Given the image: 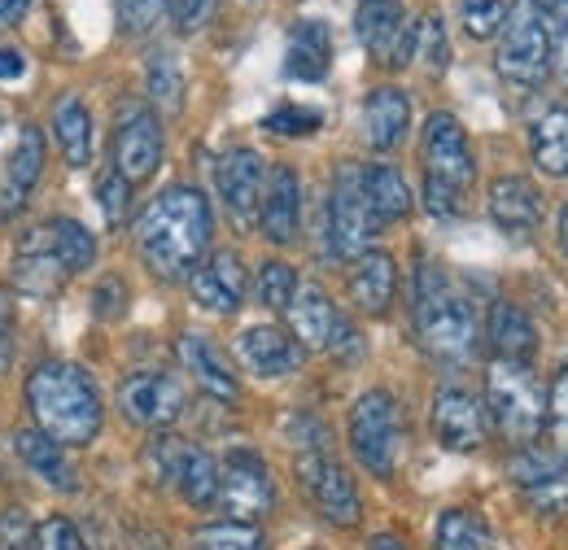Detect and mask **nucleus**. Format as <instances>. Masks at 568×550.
<instances>
[{
	"label": "nucleus",
	"instance_id": "obj_23",
	"mask_svg": "<svg viewBox=\"0 0 568 550\" xmlns=\"http://www.w3.org/2000/svg\"><path fill=\"white\" fill-rule=\"evenodd\" d=\"M398 293V263L385 249H367L351 263V302L363 315H385Z\"/></svg>",
	"mask_w": 568,
	"mask_h": 550
},
{
	"label": "nucleus",
	"instance_id": "obj_21",
	"mask_svg": "<svg viewBox=\"0 0 568 550\" xmlns=\"http://www.w3.org/2000/svg\"><path fill=\"white\" fill-rule=\"evenodd\" d=\"M40 175H44V136H40V128L27 123L18 132V140H13V149H9L4 180H0V206H4V214H18V210L27 206L31 189L40 184Z\"/></svg>",
	"mask_w": 568,
	"mask_h": 550
},
{
	"label": "nucleus",
	"instance_id": "obj_8",
	"mask_svg": "<svg viewBox=\"0 0 568 550\" xmlns=\"http://www.w3.org/2000/svg\"><path fill=\"white\" fill-rule=\"evenodd\" d=\"M297 481L311 493L315 511L337 524V529H355L363 520V498H358L351 472L328 455V450H297Z\"/></svg>",
	"mask_w": 568,
	"mask_h": 550
},
{
	"label": "nucleus",
	"instance_id": "obj_31",
	"mask_svg": "<svg viewBox=\"0 0 568 550\" xmlns=\"http://www.w3.org/2000/svg\"><path fill=\"white\" fill-rule=\"evenodd\" d=\"M534 162L542 175H556V180H568V110L565 105H551L538 123H534Z\"/></svg>",
	"mask_w": 568,
	"mask_h": 550
},
{
	"label": "nucleus",
	"instance_id": "obj_22",
	"mask_svg": "<svg viewBox=\"0 0 568 550\" xmlns=\"http://www.w3.org/2000/svg\"><path fill=\"white\" fill-rule=\"evenodd\" d=\"M284 315H288L293 342L302 345V349H328L337 324H342L333 297H328L320 284H297V293H293V302H288Z\"/></svg>",
	"mask_w": 568,
	"mask_h": 550
},
{
	"label": "nucleus",
	"instance_id": "obj_1",
	"mask_svg": "<svg viewBox=\"0 0 568 550\" xmlns=\"http://www.w3.org/2000/svg\"><path fill=\"white\" fill-rule=\"evenodd\" d=\"M211 202L189 184H171L144 206L136 223V254L158 279H189L211 249Z\"/></svg>",
	"mask_w": 568,
	"mask_h": 550
},
{
	"label": "nucleus",
	"instance_id": "obj_42",
	"mask_svg": "<svg viewBox=\"0 0 568 550\" xmlns=\"http://www.w3.org/2000/svg\"><path fill=\"white\" fill-rule=\"evenodd\" d=\"M320 110H306V105H281L276 114H267V132H276V136H315L320 132Z\"/></svg>",
	"mask_w": 568,
	"mask_h": 550
},
{
	"label": "nucleus",
	"instance_id": "obj_9",
	"mask_svg": "<svg viewBox=\"0 0 568 550\" xmlns=\"http://www.w3.org/2000/svg\"><path fill=\"white\" fill-rule=\"evenodd\" d=\"M227 520H241V524H258L272 507H276V489H272V472L258 455L250 450H232L219 468V498Z\"/></svg>",
	"mask_w": 568,
	"mask_h": 550
},
{
	"label": "nucleus",
	"instance_id": "obj_45",
	"mask_svg": "<svg viewBox=\"0 0 568 550\" xmlns=\"http://www.w3.org/2000/svg\"><path fill=\"white\" fill-rule=\"evenodd\" d=\"M31 550H88L79 529H74L67 516H49L44 524H36V547Z\"/></svg>",
	"mask_w": 568,
	"mask_h": 550
},
{
	"label": "nucleus",
	"instance_id": "obj_39",
	"mask_svg": "<svg viewBox=\"0 0 568 550\" xmlns=\"http://www.w3.org/2000/svg\"><path fill=\"white\" fill-rule=\"evenodd\" d=\"M416 62H425L428 74H442L450 62V44H446V31H442V18L428 13L425 22H416Z\"/></svg>",
	"mask_w": 568,
	"mask_h": 550
},
{
	"label": "nucleus",
	"instance_id": "obj_36",
	"mask_svg": "<svg viewBox=\"0 0 568 550\" xmlns=\"http://www.w3.org/2000/svg\"><path fill=\"white\" fill-rule=\"evenodd\" d=\"M149 101L162 114H180L184 110V74H180L171 53H153L149 58Z\"/></svg>",
	"mask_w": 568,
	"mask_h": 550
},
{
	"label": "nucleus",
	"instance_id": "obj_33",
	"mask_svg": "<svg viewBox=\"0 0 568 550\" xmlns=\"http://www.w3.org/2000/svg\"><path fill=\"white\" fill-rule=\"evenodd\" d=\"M171 485L180 489V498H184L189 507H214V498H219V464H214L206 450L189 446Z\"/></svg>",
	"mask_w": 568,
	"mask_h": 550
},
{
	"label": "nucleus",
	"instance_id": "obj_12",
	"mask_svg": "<svg viewBox=\"0 0 568 550\" xmlns=\"http://www.w3.org/2000/svg\"><path fill=\"white\" fill-rule=\"evenodd\" d=\"M420 153H425V180H433V184H446L455 193H468V184L477 180V157L468 149V136H464L459 119L446 114V110L428 114Z\"/></svg>",
	"mask_w": 568,
	"mask_h": 550
},
{
	"label": "nucleus",
	"instance_id": "obj_43",
	"mask_svg": "<svg viewBox=\"0 0 568 550\" xmlns=\"http://www.w3.org/2000/svg\"><path fill=\"white\" fill-rule=\"evenodd\" d=\"M97 197H101V210H105V223L119 227L132 210V184L119 175V171H105L101 184H97Z\"/></svg>",
	"mask_w": 568,
	"mask_h": 550
},
{
	"label": "nucleus",
	"instance_id": "obj_34",
	"mask_svg": "<svg viewBox=\"0 0 568 550\" xmlns=\"http://www.w3.org/2000/svg\"><path fill=\"white\" fill-rule=\"evenodd\" d=\"M565 472H568V464L551 446H520V450L511 455V464H507V477H511V485H516L520 493L556 481V477H565Z\"/></svg>",
	"mask_w": 568,
	"mask_h": 550
},
{
	"label": "nucleus",
	"instance_id": "obj_38",
	"mask_svg": "<svg viewBox=\"0 0 568 550\" xmlns=\"http://www.w3.org/2000/svg\"><path fill=\"white\" fill-rule=\"evenodd\" d=\"M254 293L267 310H288L293 293H297V272L288 263H263L258 267V279H254Z\"/></svg>",
	"mask_w": 568,
	"mask_h": 550
},
{
	"label": "nucleus",
	"instance_id": "obj_57",
	"mask_svg": "<svg viewBox=\"0 0 568 550\" xmlns=\"http://www.w3.org/2000/svg\"><path fill=\"white\" fill-rule=\"evenodd\" d=\"M560 245H565V254H568V206H565V214H560Z\"/></svg>",
	"mask_w": 568,
	"mask_h": 550
},
{
	"label": "nucleus",
	"instance_id": "obj_20",
	"mask_svg": "<svg viewBox=\"0 0 568 550\" xmlns=\"http://www.w3.org/2000/svg\"><path fill=\"white\" fill-rule=\"evenodd\" d=\"M180 363H184V371L197 380V389H202L206 398H214V403H236V398H241V380H236L227 354H223L211 337L184 333V337H180Z\"/></svg>",
	"mask_w": 568,
	"mask_h": 550
},
{
	"label": "nucleus",
	"instance_id": "obj_26",
	"mask_svg": "<svg viewBox=\"0 0 568 550\" xmlns=\"http://www.w3.org/2000/svg\"><path fill=\"white\" fill-rule=\"evenodd\" d=\"M13 450H18V459H22L40 481L49 485V489H58V493H74V489H79V477H74L71 459H67V446L49 441L40 428L13 432Z\"/></svg>",
	"mask_w": 568,
	"mask_h": 550
},
{
	"label": "nucleus",
	"instance_id": "obj_28",
	"mask_svg": "<svg viewBox=\"0 0 568 550\" xmlns=\"http://www.w3.org/2000/svg\"><path fill=\"white\" fill-rule=\"evenodd\" d=\"M358 180H363L367 206H372V214H376L381 223H398V218L412 214V184L403 180L398 166L372 162V166H358Z\"/></svg>",
	"mask_w": 568,
	"mask_h": 550
},
{
	"label": "nucleus",
	"instance_id": "obj_51",
	"mask_svg": "<svg viewBox=\"0 0 568 550\" xmlns=\"http://www.w3.org/2000/svg\"><path fill=\"white\" fill-rule=\"evenodd\" d=\"M97 319H114V315H123V302H128V288H123V279H101V288H97Z\"/></svg>",
	"mask_w": 568,
	"mask_h": 550
},
{
	"label": "nucleus",
	"instance_id": "obj_4",
	"mask_svg": "<svg viewBox=\"0 0 568 550\" xmlns=\"http://www.w3.org/2000/svg\"><path fill=\"white\" fill-rule=\"evenodd\" d=\"M486 411L503 432V441H511L516 450L538 441L542 419H547V403H542V389H538L529 363L495 358L486 367Z\"/></svg>",
	"mask_w": 568,
	"mask_h": 550
},
{
	"label": "nucleus",
	"instance_id": "obj_27",
	"mask_svg": "<svg viewBox=\"0 0 568 550\" xmlns=\"http://www.w3.org/2000/svg\"><path fill=\"white\" fill-rule=\"evenodd\" d=\"M333 67V35L324 22H293L288 31V49H284V70L288 79L302 83H320Z\"/></svg>",
	"mask_w": 568,
	"mask_h": 550
},
{
	"label": "nucleus",
	"instance_id": "obj_3",
	"mask_svg": "<svg viewBox=\"0 0 568 550\" xmlns=\"http://www.w3.org/2000/svg\"><path fill=\"white\" fill-rule=\"evenodd\" d=\"M412 324H416V342L437 363H468L477 354V310L437 263H420L416 272Z\"/></svg>",
	"mask_w": 568,
	"mask_h": 550
},
{
	"label": "nucleus",
	"instance_id": "obj_48",
	"mask_svg": "<svg viewBox=\"0 0 568 550\" xmlns=\"http://www.w3.org/2000/svg\"><path fill=\"white\" fill-rule=\"evenodd\" d=\"M425 210L433 214V218H455V214H464V193L425 180Z\"/></svg>",
	"mask_w": 568,
	"mask_h": 550
},
{
	"label": "nucleus",
	"instance_id": "obj_46",
	"mask_svg": "<svg viewBox=\"0 0 568 550\" xmlns=\"http://www.w3.org/2000/svg\"><path fill=\"white\" fill-rule=\"evenodd\" d=\"M166 0H119V22L128 35H144L158 18H162Z\"/></svg>",
	"mask_w": 568,
	"mask_h": 550
},
{
	"label": "nucleus",
	"instance_id": "obj_2",
	"mask_svg": "<svg viewBox=\"0 0 568 550\" xmlns=\"http://www.w3.org/2000/svg\"><path fill=\"white\" fill-rule=\"evenodd\" d=\"M27 411L36 415V428L58 446H88L105 419L92 376L62 358L40 363L27 376Z\"/></svg>",
	"mask_w": 568,
	"mask_h": 550
},
{
	"label": "nucleus",
	"instance_id": "obj_50",
	"mask_svg": "<svg viewBox=\"0 0 568 550\" xmlns=\"http://www.w3.org/2000/svg\"><path fill=\"white\" fill-rule=\"evenodd\" d=\"M13 337H18V315H13V297L0 288V376L13 363Z\"/></svg>",
	"mask_w": 568,
	"mask_h": 550
},
{
	"label": "nucleus",
	"instance_id": "obj_16",
	"mask_svg": "<svg viewBox=\"0 0 568 550\" xmlns=\"http://www.w3.org/2000/svg\"><path fill=\"white\" fill-rule=\"evenodd\" d=\"M433 432L446 450L468 455L486 441V407L468 389H437L433 398Z\"/></svg>",
	"mask_w": 568,
	"mask_h": 550
},
{
	"label": "nucleus",
	"instance_id": "obj_5",
	"mask_svg": "<svg viewBox=\"0 0 568 550\" xmlns=\"http://www.w3.org/2000/svg\"><path fill=\"white\" fill-rule=\"evenodd\" d=\"M551 58H556V35L534 13V4L520 0L516 9H507V22L498 31V74L516 88H534L551 74Z\"/></svg>",
	"mask_w": 568,
	"mask_h": 550
},
{
	"label": "nucleus",
	"instance_id": "obj_13",
	"mask_svg": "<svg viewBox=\"0 0 568 550\" xmlns=\"http://www.w3.org/2000/svg\"><path fill=\"white\" fill-rule=\"evenodd\" d=\"M158 166H162V123L149 105L128 101L119 110V128H114V171L128 184H144V180H153Z\"/></svg>",
	"mask_w": 568,
	"mask_h": 550
},
{
	"label": "nucleus",
	"instance_id": "obj_19",
	"mask_svg": "<svg viewBox=\"0 0 568 550\" xmlns=\"http://www.w3.org/2000/svg\"><path fill=\"white\" fill-rule=\"evenodd\" d=\"M236 354H241L245 371H254L263 380H281V376H293L302 367V345L293 342L284 328H276V324L245 328L236 337Z\"/></svg>",
	"mask_w": 568,
	"mask_h": 550
},
{
	"label": "nucleus",
	"instance_id": "obj_17",
	"mask_svg": "<svg viewBox=\"0 0 568 550\" xmlns=\"http://www.w3.org/2000/svg\"><path fill=\"white\" fill-rule=\"evenodd\" d=\"M193 302L211 315H232L245 302V263L232 249H219L211 258H202V267L189 275Z\"/></svg>",
	"mask_w": 568,
	"mask_h": 550
},
{
	"label": "nucleus",
	"instance_id": "obj_47",
	"mask_svg": "<svg viewBox=\"0 0 568 550\" xmlns=\"http://www.w3.org/2000/svg\"><path fill=\"white\" fill-rule=\"evenodd\" d=\"M214 4H219V0H166V13H171V22H175V31L193 35V31L206 27V18L214 13Z\"/></svg>",
	"mask_w": 568,
	"mask_h": 550
},
{
	"label": "nucleus",
	"instance_id": "obj_44",
	"mask_svg": "<svg viewBox=\"0 0 568 550\" xmlns=\"http://www.w3.org/2000/svg\"><path fill=\"white\" fill-rule=\"evenodd\" d=\"M525 502H529L542 520H560V516H568V472L565 477H556V481L538 485V489H529Z\"/></svg>",
	"mask_w": 568,
	"mask_h": 550
},
{
	"label": "nucleus",
	"instance_id": "obj_14",
	"mask_svg": "<svg viewBox=\"0 0 568 550\" xmlns=\"http://www.w3.org/2000/svg\"><path fill=\"white\" fill-rule=\"evenodd\" d=\"M74 272L67 267V258H62L49 223L31 227L18 241V249H13V288L18 293H27V297H53V293H62V284Z\"/></svg>",
	"mask_w": 568,
	"mask_h": 550
},
{
	"label": "nucleus",
	"instance_id": "obj_56",
	"mask_svg": "<svg viewBox=\"0 0 568 550\" xmlns=\"http://www.w3.org/2000/svg\"><path fill=\"white\" fill-rule=\"evenodd\" d=\"M367 550H407V542H398L394 533H372V538H367Z\"/></svg>",
	"mask_w": 568,
	"mask_h": 550
},
{
	"label": "nucleus",
	"instance_id": "obj_24",
	"mask_svg": "<svg viewBox=\"0 0 568 550\" xmlns=\"http://www.w3.org/2000/svg\"><path fill=\"white\" fill-rule=\"evenodd\" d=\"M407 128H412V101H407L403 88L367 92V101H363V136H367V144L376 153L398 149L403 136H407Z\"/></svg>",
	"mask_w": 568,
	"mask_h": 550
},
{
	"label": "nucleus",
	"instance_id": "obj_10",
	"mask_svg": "<svg viewBox=\"0 0 568 550\" xmlns=\"http://www.w3.org/2000/svg\"><path fill=\"white\" fill-rule=\"evenodd\" d=\"M358 44L376 67H407L416 53V22H407V9L398 0H363L355 13Z\"/></svg>",
	"mask_w": 568,
	"mask_h": 550
},
{
	"label": "nucleus",
	"instance_id": "obj_11",
	"mask_svg": "<svg viewBox=\"0 0 568 550\" xmlns=\"http://www.w3.org/2000/svg\"><path fill=\"white\" fill-rule=\"evenodd\" d=\"M119 411L136 428L166 432L180 415L189 411V398H184V385L166 371H132L119 385Z\"/></svg>",
	"mask_w": 568,
	"mask_h": 550
},
{
	"label": "nucleus",
	"instance_id": "obj_25",
	"mask_svg": "<svg viewBox=\"0 0 568 550\" xmlns=\"http://www.w3.org/2000/svg\"><path fill=\"white\" fill-rule=\"evenodd\" d=\"M490 218L507 236H529L542 223V197L525 175H503L490 184Z\"/></svg>",
	"mask_w": 568,
	"mask_h": 550
},
{
	"label": "nucleus",
	"instance_id": "obj_32",
	"mask_svg": "<svg viewBox=\"0 0 568 550\" xmlns=\"http://www.w3.org/2000/svg\"><path fill=\"white\" fill-rule=\"evenodd\" d=\"M433 547L437 550H495V533H490V524H486L477 511L450 507V511L437 516Z\"/></svg>",
	"mask_w": 568,
	"mask_h": 550
},
{
	"label": "nucleus",
	"instance_id": "obj_53",
	"mask_svg": "<svg viewBox=\"0 0 568 550\" xmlns=\"http://www.w3.org/2000/svg\"><path fill=\"white\" fill-rule=\"evenodd\" d=\"M529 4H534V13L547 22L551 35L568 31V0H529Z\"/></svg>",
	"mask_w": 568,
	"mask_h": 550
},
{
	"label": "nucleus",
	"instance_id": "obj_15",
	"mask_svg": "<svg viewBox=\"0 0 568 550\" xmlns=\"http://www.w3.org/2000/svg\"><path fill=\"white\" fill-rule=\"evenodd\" d=\"M214 184H219V197H223L227 214H232L241 227H250V223L258 218L267 166H263V157H258L254 149H232V153H223L219 166H214Z\"/></svg>",
	"mask_w": 568,
	"mask_h": 550
},
{
	"label": "nucleus",
	"instance_id": "obj_37",
	"mask_svg": "<svg viewBox=\"0 0 568 550\" xmlns=\"http://www.w3.org/2000/svg\"><path fill=\"white\" fill-rule=\"evenodd\" d=\"M49 232H53V241H58V249H62V258H67V267L74 275L92 267L97 241H92V232L83 223H74V218H49Z\"/></svg>",
	"mask_w": 568,
	"mask_h": 550
},
{
	"label": "nucleus",
	"instance_id": "obj_18",
	"mask_svg": "<svg viewBox=\"0 0 568 550\" xmlns=\"http://www.w3.org/2000/svg\"><path fill=\"white\" fill-rule=\"evenodd\" d=\"M297 223H302V180L293 166H272L258 202V227L272 245H288L297 241Z\"/></svg>",
	"mask_w": 568,
	"mask_h": 550
},
{
	"label": "nucleus",
	"instance_id": "obj_30",
	"mask_svg": "<svg viewBox=\"0 0 568 550\" xmlns=\"http://www.w3.org/2000/svg\"><path fill=\"white\" fill-rule=\"evenodd\" d=\"M53 136L62 144V157L74 171H83L92 162V114L79 96H62L53 110Z\"/></svg>",
	"mask_w": 568,
	"mask_h": 550
},
{
	"label": "nucleus",
	"instance_id": "obj_49",
	"mask_svg": "<svg viewBox=\"0 0 568 550\" xmlns=\"http://www.w3.org/2000/svg\"><path fill=\"white\" fill-rule=\"evenodd\" d=\"M36 547V529L27 524L22 511H9L0 520V550H31Z\"/></svg>",
	"mask_w": 568,
	"mask_h": 550
},
{
	"label": "nucleus",
	"instance_id": "obj_54",
	"mask_svg": "<svg viewBox=\"0 0 568 550\" xmlns=\"http://www.w3.org/2000/svg\"><path fill=\"white\" fill-rule=\"evenodd\" d=\"M31 0H0V27H18L27 18Z\"/></svg>",
	"mask_w": 568,
	"mask_h": 550
},
{
	"label": "nucleus",
	"instance_id": "obj_41",
	"mask_svg": "<svg viewBox=\"0 0 568 550\" xmlns=\"http://www.w3.org/2000/svg\"><path fill=\"white\" fill-rule=\"evenodd\" d=\"M542 428H551V450L560 455L568 464V367L556 376V385H551V398H547V419H542Z\"/></svg>",
	"mask_w": 568,
	"mask_h": 550
},
{
	"label": "nucleus",
	"instance_id": "obj_40",
	"mask_svg": "<svg viewBox=\"0 0 568 550\" xmlns=\"http://www.w3.org/2000/svg\"><path fill=\"white\" fill-rule=\"evenodd\" d=\"M459 22H464V31L473 40H490L507 22V4L503 0H464L459 4Z\"/></svg>",
	"mask_w": 568,
	"mask_h": 550
},
{
	"label": "nucleus",
	"instance_id": "obj_35",
	"mask_svg": "<svg viewBox=\"0 0 568 550\" xmlns=\"http://www.w3.org/2000/svg\"><path fill=\"white\" fill-rule=\"evenodd\" d=\"M197 550H272L267 533L258 524H241V520H214L206 529L193 533Z\"/></svg>",
	"mask_w": 568,
	"mask_h": 550
},
{
	"label": "nucleus",
	"instance_id": "obj_52",
	"mask_svg": "<svg viewBox=\"0 0 568 550\" xmlns=\"http://www.w3.org/2000/svg\"><path fill=\"white\" fill-rule=\"evenodd\" d=\"M328 354H333V358H358V354H363V337H358V328L351 319L337 324V333H333V342H328Z\"/></svg>",
	"mask_w": 568,
	"mask_h": 550
},
{
	"label": "nucleus",
	"instance_id": "obj_7",
	"mask_svg": "<svg viewBox=\"0 0 568 550\" xmlns=\"http://www.w3.org/2000/svg\"><path fill=\"white\" fill-rule=\"evenodd\" d=\"M381 232V218L372 214L363 197V180H358L355 162H342L333 175V193H328V249L337 258H351L372 249V236Z\"/></svg>",
	"mask_w": 568,
	"mask_h": 550
},
{
	"label": "nucleus",
	"instance_id": "obj_55",
	"mask_svg": "<svg viewBox=\"0 0 568 550\" xmlns=\"http://www.w3.org/2000/svg\"><path fill=\"white\" fill-rule=\"evenodd\" d=\"M27 70V58L18 49H0V79H18Z\"/></svg>",
	"mask_w": 568,
	"mask_h": 550
},
{
	"label": "nucleus",
	"instance_id": "obj_6",
	"mask_svg": "<svg viewBox=\"0 0 568 550\" xmlns=\"http://www.w3.org/2000/svg\"><path fill=\"white\" fill-rule=\"evenodd\" d=\"M351 450L376 481L394 477L398 450H403V428H398V403L385 389H367L351 407Z\"/></svg>",
	"mask_w": 568,
	"mask_h": 550
},
{
	"label": "nucleus",
	"instance_id": "obj_29",
	"mask_svg": "<svg viewBox=\"0 0 568 550\" xmlns=\"http://www.w3.org/2000/svg\"><path fill=\"white\" fill-rule=\"evenodd\" d=\"M486 333H490V345H495V358H503V363H529L534 349H538L534 319L520 306H511V302H495L490 306V328Z\"/></svg>",
	"mask_w": 568,
	"mask_h": 550
},
{
	"label": "nucleus",
	"instance_id": "obj_58",
	"mask_svg": "<svg viewBox=\"0 0 568 550\" xmlns=\"http://www.w3.org/2000/svg\"><path fill=\"white\" fill-rule=\"evenodd\" d=\"M0 128H4V123H0Z\"/></svg>",
	"mask_w": 568,
	"mask_h": 550
}]
</instances>
